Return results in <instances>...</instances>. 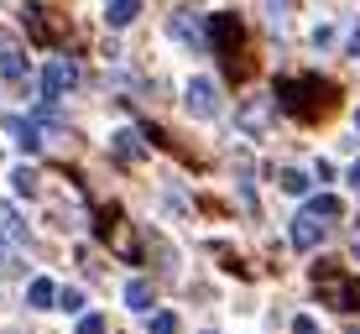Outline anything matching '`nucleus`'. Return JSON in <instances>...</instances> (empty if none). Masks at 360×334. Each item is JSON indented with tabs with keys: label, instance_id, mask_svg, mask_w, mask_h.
<instances>
[{
	"label": "nucleus",
	"instance_id": "1",
	"mask_svg": "<svg viewBox=\"0 0 360 334\" xmlns=\"http://www.w3.org/2000/svg\"><path fill=\"white\" fill-rule=\"evenodd\" d=\"M271 100H277L282 110H292V115H314V110L329 105V84L324 79H277V89H271Z\"/></svg>",
	"mask_w": 360,
	"mask_h": 334
},
{
	"label": "nucleus",
	"instance_id": "2",
	"mask_svg": "<svg viewBox=\"0 0 360 334\" xmlns=\"http://www.w3.org/2000/svg\"><path fill=\"white\" fill-rule=\"evenodd\" d=\"M314 288H319V298H324L329 308H345V314L360 308V288L345 277L340 266H319V271H314Z\"/></svg>",
	"mask_w": 360,
	"mask_h": 334
},
{
	"label": "nucleus",
	"instance_id": "3",
	"mask_svg": "<svg viewBox=\"0 0 360 334\" xmlns=\"http://www.w3.org/2000/svg\"><path fill=\"white\" fill-rule=\"evenodd\" d=\"M94 230H99V240H105V245H115V251L126 256V262H136V235H131V225L115 214V209H105V214L94 219Z\"/></svg>",
	"mask_w": 360,
	"mask_h": 334
},
{
	"label": "nucleus",
	"instance_id": "4",
	"mask_svg": "<svg viewBox=\"0 0 360 334\" xmlns=\"http://www.w3.org/2000/svg\"><path fill=\"white\" fill-rule=\"evenodd\" d=\"M235 42H240V21H235L230 11H214V16H209V32H204V47L209 53H235Z\"/></svg>",
	"mask_w": 360,
	"mask_h": 334
},
{
	"label": "nucleus",
	"instance_id": "5",
	"mask_svg": "<svg viewBox=\"0 0 360 334\" xmlns=\"http://www.w3.org/2000/svg\"><path fill=\"white\" fill-rule=\"evenodd\" d=\"M183 105H188V115H198V120H214V115H219V89H214V79H188Z\"/></svg>",
	"mask_w": 360,
	"mask_h": 334
},
{
	"label": "nucleus",
	"instance_id": "6",
	"mask_svg": "<svg viewBox=\"0 0 360 334\" xmlns=\"http://www.w3.org/2000/svg\"><path fill=\"white\" fill-rule=\"evenodd\" d=\"M73 84H79V68H73L68 58H53L47 73H42V100H58V94L73 89Z\"/></svg>",
	"mask_w": 360,
	"mask_h": 334
},
{
	"label": "nucleus",
	"instance_id": "7",
	"mask_svg": "<svg viewBox=\"0 0 360 334\" xmlns=\"http://www.w3.org/2000/svg\"><path fill=\"white\" fill-rule=\"evenodd\" d=\"M21 21H27L32 42H42V47L58 42V21H53V11H47V6H27V11H21Z\"/></svg>",
	"mask_w": 360,
	"mask_h": 334
},
{
	"label": "nucleus",
	"instance_id": "8",
	"mask_svg": "<svg viewBox=\"0 0 360 334\" xmlns=\"http://www.w3.org/2000/svg\"><path fill=\"white\" fill-rule=\"evenodd\" d=\"M0 79L6 84H16V79H27V53H21L16 42H11L6 32H0Z\"/></svg>",
	"mask_w": 360,
	"mask_h": 334
},
{
	"label": "nucleus",
	"instance_id": "9",
	"mask_svg": "<svg viewBox=\"0 0 360 334\" xmlns=\"http://www.w3.org/2000/svg\"><path fill=\"white\" fill-rule=\"evenodd\" d=\"M319 235H324V225H319L314 214H292V245H297V251H314Z\"/></svg>",
	"mask_w": 360,
	"mask_h": 334
},
{
	"label": "nucleus",
	"instance_id": "10",
	"mask_svg": "<svg viewBox=\"0 0 360 334\" xmlns=\"http://www.w3.org/2000/svg\"><path fill=\"white\" fill-rule=\"evenodd\" d=\"M152 282H146V277H131L126 282V308H136V314H152Z\"/></svg>",
	"mask_w": 360,
	"mask_h": 334
},
{
	"label": "nucleus",
	"instance_id": "11",
	"mask_svg": "<svg viewBox=\"0 0 360 334\" xmlns=\"http://www.w3.org/2000/svg\"><path fill=\"white\" fill-rule=\"evenodd\" d=\"M172 37H178V42H193V47H204V27H198V21L188 16V11H178V16H172ZM209 53V47H204Z\"/></svg>",
	"mask_w": 360,
	"mask_h": 334
},
{
	"label": "nucleus",
	"instance_id": "12",
	"mask_svg": "<svg viewBox=\"0 0 360 334\" xmlns=\"http://www.w3.org/2000/svg\"><path fill=\"white\" fill-rule=\"evenodd\" d=\"M266 120H271V100H266V94H256V100L240 110V126H245V131H262Z\"/></svg>",
	"mask_w": 360,
	"mask_h": 334
},
{
	"label": "nucleus",
	"instance_id": "13",
	"mask_svg": "<svg viewBox=\"0 0 360 334\" xmlns=\"http://www.w3.org/2000/svg\"><path fill=\"white\" fill-rule=\"evenodd\" d=\"M136 16H141V0H110V11H105L110 27H131Z\"/></svg>",
	"mask_w": 360,
	"mask_h": 334
},
{
	"label": "nucleus",
	"instance_id": "14",
	"mask_svg": "<svg viewBox=\"0 0 360 334\" xmlns=\"http://www.w3.org/2000/svg\"><path fill=\"white\" fill-rule=\"evenodd\" d=\"M115 152H120V157H126V162H136V157H141V152H146V141H141V131H131V126H126V131H115Z\"/></svg>",
	"mask_w": 360,
	"mask_h": 334
},
{
	"label": "nucleus",
	"instance_id": "15",
	"mask_svg": "<svg viewBox=\"0 0 360 334\" xmlns=\"http://www.w3.org/2000/svg\"><path fill=\"white\" fill-rule=\"evenodd\" d=\"M53 298H58V288H53L47 277H37L32 288H27V303H32V308H53Z\"/></svg>",
	"mask_w": 360,
	"mask_h": 334
},
{
	"label": "nucleus",
	"instance_id": "16",
	"mask_svg": "<svg viewBox=\"0 0 360 334\" xmlns=\"http://www.w3.org/2000/svg\"><path fill=\"white\" fill-rule=\"evenodd\" d=\"M303 214H314V219H319V214H324V219H340V199H329V193H319V199L308 204Z\"/></svg>",
	"mask_w": 360,
	"mask_h": 334
},
{
	"label": "nucleus",
	"instance_id": "17",
	"mask_svg": "<svg viewBox=\"0 0 360 334\" xmlns=\"http://www.w3.org/2000/svg\"><path fill=\"white\" fill-rule=\"evenodd\" d=\"M11 131H16V146H21V152H37V146H42V136H37L32 126H21V120H11Z\"/></svg>",
	"mask_w": 360,
	"mask_h": 334
},
{
	"label": "nucleus",
	"instance_id": "18",
	"mask_svg": "<svg viewBox=\"0 0 360 334\" xmlns=\"http://www.w3.org/2000/svg\"><path fill=\"white\" fill-rule=\"evenodd\" d=\"M277 183H282V193H308V178L297 167H288V172H277Z\"/></svg>",
	"mask_w": 360,
	"mask_h": 334
},
{
	"label": "nucleus",
	"instance_id": "19",
	"mask_svg": "<svg viewBox=\"0 0 360 334\" xmlns=\"http://www.w3.org/2000/svg\"><path fill=\"white\" fill-rule=\"evenodd\" d=\"M11 178H16V193H37V172L32 167H16Z\"/></svg>",
	"mask_w": 360,
	"mask_h": 334
},
{
	"label": "nucleus",
	"instance_id": "20",
	"mask_svg": "<svg viewBox=\"0 0 360 334\" xmlns=\"http://www.w3.org/2000/svg\"><path fill=\"white\" fill-rule=\"evenodd\" d=\"M152 334H178V319L172 314H152Z\"/></svg>",
	"mask_w": 360,
	"mask_h": 334
},
{
	"label": "nucleus",
	"instance_id": "21",
	"mask_svg": "<svg viewBox=\"0 0 360 334\" xmlns=\"http://www.w3.org/2000/svg\"><path fill=\"white\" fill-rule=\"evenodd\" d=\"M266 16L271 21H288L292 16V0H266Z\"/></svg>",
	"mask_w": 360,
	"mask_h": 334
},
{
	"label": "nucleus",
	"instance_id": "22",
	"mask_svg": "<svg viewBox=\"0 0 360 334\" xmlns=\"http://www.w3.org/2000/svg\"><path fill=\"white\" fill-rule=\"evenodd\" d=\"M79 334H105V319H99V314H84V319H79Z\"/></svg>",
	"mask_w": 360,
	"mask_h": 334
},
{
	"label": "nucleus",
	"instance_id": "23",
	"mask_svg": "<svg viewBox=\"0 0 360 334\" xmlns=\"http://www.w3.org/2000/svg\"><path fill=\"white\" fill-rule=\"evenodd\" d=\"M58 303H63L68 314H79V308H84V298H79V293H73V288H63V293H58Z\"/></svg>",
	"mask_w": 360,
	"mask_h": 334
},
{
	"label": "nucleus",
	"instance_id": "24",
	"mask_svg": "<svg viewBox=\"0 0 360 334\" xmlns=\"http://www.w3.org/2000/svg\"><path fill=\"white\" fill-rule=\"evenodd\" d=\"M292 334H319V324H314V319L303 314V319H292Z\"/></svg>",
	"mask_w": 360,
	"mask_h": 334
},
{
	"label": "nucleus",
	"instance_id": "25",
	"mask_svg": "<svg viewBox=\"0 0 360 334\" xmlns=\"http://www.w3.org/2000/svg\"><path fill=\"white\" fill-rule=\"evenodd\" d=\"M350 58H360V27L350 32Z\"/></svg>",
	"mask_w": 360,
	"mask_h": 334
},
{
	"label": "nucleus",
	"instance_id": "26",
	"mask_svg": "<svg viewBox=\"0 0 360 334\" xmlns=\"http://www.w3.org/2000/svg\"><path fill=\"white\" fill-rule=\"evenodd\" d=\"M350 183H355V188H360V162H355V167H350Z\"/></svg>",
	"mask_w": 360,
	"mask_h": 334
},
{
	"label": "nucleus",
	"instance_id": "27",
	"mask_svg": "<svg viewBox=\"0 0 360 334\" xmlns=\"http://www.w3.org/2000/svg\"><path fill=\"white\" fill-rule=\"evenodd\" d=\"M355 262H360V240H355Z\"/></svg>",
	"mask_w": 360,
	"mask_h": 334
},
{
	"label": "nucleus",
	"instance_id": "28",
	"mask_svg": "<svg viewBox=\"0 0 360 334\" xmlns=\"http://www.w3.org/2000/svg\"><path fill=\"white\" fill-rule=\"evenodd\" d=\"M355 131H360V110H355Z\"/></svg>",
	"mask_w": 360,
	"mask_h": 334
}]
</instances>
